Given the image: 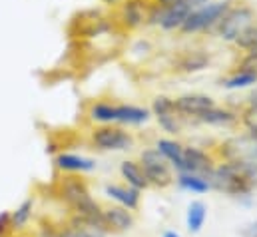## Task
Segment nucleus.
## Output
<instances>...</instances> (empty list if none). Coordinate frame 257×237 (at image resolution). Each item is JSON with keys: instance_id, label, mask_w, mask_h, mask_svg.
Masks as SVG:
<instances>
[{"instance_id": "1", "label": "nucleus", "mask_w": 257, "mask_h": 237, "mask_svg": "<svg viewBox=\"0 0 257 237\" xmlns=\"http://www.w3.org/2000/svg\"><path fill=\"white\" fill-rule=\"evenodd\" d=\"M207 181L211 189L239 199L243 205H251L255 197V187L251 179L247 178L243 166L239 160H219L211 174L207 176Z\"/></svg>"}, {"instance_id": "2", "label": "nucleus", "mask_w": 257, "mask_h": 237, "mask_svg": "<svg viewBox=\"0 0 257 237\" xmlns=\"http://www.w3.org/2000/svg\"><path fill=\"white\" fill-rule=\"evenodd\" d=\"M138 162H140L146 178L150 181V187L168 189L176 183V174H174L172 166L168 164V160L156 148L142 150L140 156H138Z\"/></svg>"}, {"instance_id": "3", "label": "nucleus", "mask_w": 257, "mask_h": 237, "mask_svg": "<svg viewBox=\"0 0 257 237\" xmlns=\"http://www.w3.org/2000/svg\"><path fill=\"white\" fill-rule=\"evenodd\" d=\"M233 0H221V2H207L199 8L190 12L186 22L182 24L180 32L182 34H195L201 30H211L217 26V22L223 18V14L231 8Z\"/></svg>"}, {"instance_id": "4", "label": "nucleus", "mask_w": 257, "mask_h": 237, "mask_svg": "<svg viewBox=\"0 0 257 237\" xmlns=\"http://www.w3.org/2000/svg\"><path fill=\"white\" fill-rule=\"evenodd\" d=\"M257 20L255 10L249 4H231V8L217 22L215 32L225 42H235V38Z\"/></svg>"}, {"instance_id": "5", "label": "nucleus", "mask_w": 257, "mask_h": 237, "mask_svg": "<svg viewBox=\"0 0 257 237\" xmlns=\"http://www.w3.org/2000/svg\"><path fill=\"white\" fill-rule=\"evenodd\" d=\"M90 142L100 152H128L136 146V138L122 126H98L92 130Z\"/></svg>"}, {"instance_id": "6", "label": "nucleus", "mask_w": 257, "mask_h": 237, "mask_svg": "<svg viewBox=\"0 0 257 237\" xmlns=\"http://www.w3.org/2000/svg\"><path fill=\"white\" fill-rule=\"evenodd\" d=\"M102 219H104V227H106L108 235L110 233H116V235L128 233L138 223L134 211H130L122 205H116V203L102 205Z\"/></svg>"}, {"instance_id": "7", "label": "nucleus", "mask_w": 257, "mask_h": 237, "mask_svg": "<svg viewBox=\"0 0 257 237\" xmlns=\"http://www.w3.org/2000/svg\"><path fill=\"white\" fill-rule=\"evenodd\" d=\"M219 160L213 152L197 146H184V174H197L207 178Z\"/></svg>"}, {"instance_id": "8", "label": "nucleus", "mask_w": 257, "mask_h": 237, "mask_svg": "<svg viewBox=\"0 0 257 237\" xmlns=\"http://www.w3.org/2000/svg\"><path fill=\"white\" fill-rule=\"evenodd\" d=\"M54 166L64 176H82V174H90L98 168L96 160L80 156V154H72V152H60L54 158Z\"/></svg>"}, {"instance_id": "9", "label": "nucleus", "mask_w": 257, "mask_h": 237, "mask_svg": "<svg viewBox=\"0 0 257 237\" xmlns=\"http://www.w3.org/2000/svg\"><path fill=\"white\" fill-rule=\"evenodd\" d=\"M102 191H104V195H106L112 203H116V205H122V207H126V209L134 211V213L140 209L142 191L130 187L126 183H112V181H110V183H104Z\"/></svg>"}, {"instance_id": "10", "label": "nucleus", "mask_w": 257, "mask_h": 237, "mask_svg": "<svg viewBox=\"0 0 257 237\" xmlns=\"http://www.w3.org/2000/svg\"><path fill=\"white\" fill-rule=\"evenodd\" d=\"M213 106H215V100L205 94H186V96H180L174 100V108L180 118L195 120L201 112H205Z\"/></svg>"}, {"instance_id": "11", "label": "nucleus", "mask_w": 257, "mask_h": 237, "mask_svg": "<svg viewBox=\"0 0 257 237\" xmlns=\"http://www.w3.org/2000/svg\"><path fill=\"white\" fill-rule=\"evenodd\" d=\"M152 112L144 106L134 104H116L114 106V126H142L150 122Z\"/></svg>"}, {"instance_id": "12", "label": "nucleus", "mask_w": 257, "mask_h": 237, "mask_svg": "<svg viewBox=\"0 0 257 237\" xmlns=\"http://www.w3.org/2000/svg\"><path fill=\"white\" fill-rule=\"evenodd\" d=\"M184 146L186 144H182L174 138L156 140V150L168 160V164L172 166V170L176 174H184Z\"/></svg>"}, {"instance_id": "13", "label": "nucleus", "mask_w": 257, "mask_h": 237, "mask_svg": "<svg viewBox=\"0 0 257 237\" xmlns=\"http://www.w3.org/2000/svg\"><path fill=\"white\" fill-rule=\"evenodd\" d=\"M120 176H122L126 185L138 189V191L150 189V181L146 178V174H144V170H142L138 160H124L120 164Z\"/></svg>"}, {"instance_id": "14", "label": "nucleus", "mask_w": 257, "mask_h": 237, "mask_svg": "<svg viewBox=\"0 0 257 237\" xmlns=\"http://www.w3.org/2000/svg\"><path fill=\"white\" fill-rule=\"evenodd\" d=\"M205 221H207V205H205V201L192 199L188 203V209H186V229L192 235H197V233H201Z\"/></svg>"}, {"instance_id": "15", "label": "nucleus", "mask_w": 257, "mask_h": 237, "mask_svg": "<svg viewBox=\"0 0 257 237\" xmlns=\"http://www.w3.org/2000/svg\"><path fill=\"white\" fill-rule=\"evenodd\" d=\"M34 197H26V199H22L12 211H10V221H12V229H14V233H22L28 225H30V221H32V217H34Z\"/></svg>"}, {"instance_id": "16", "label": "nucleus", "mask_w": 257, "mask_h": 237, "mask_svg": "<svg viewBox=\"0 0 257 237\" xmlns=\"http://www.w3.org/2000/svg\"><path fill=\"white\" fill-rule=\"evenodd\" d=\"M195 120L199 124H207V126H233L239 122V114L233 110H227V108L213 106V108L201 112Z\"/></svg>"}, {"instance_id": "17", "label": "nucleus", "mask_w": 257, "mask_h": 237, "mask_svg": "<svg viewBox=\"0 0 257 237\" xmlns=\"http://www.w3.org/2000/svg\"><path fill=\"white\" fill-rule=\"evenodd\" d=\"M176 185L182 191H188L193 195H203L207 191H211V185L207 178L197 176V174H176Z\"/></svg>"}, {"instance_id": "18", "label": "nucleus", "mask_w": 257, "mask_h": 237, "mask_svg": "<svg viewBox=\"0 0 257 237\" xmlns=\"http://www.w3.org/2000/svg\"><path fill=\"white\" fill-rule=\"evenodd\" d=\"M253 84H257V70L245 68V66H241L229 78L223 80V88H227V90H241V88H249Z\"/></svg>"}, {"instance_id": "19", "label": "nucleus", "mask_w": 257, "mask_h": 237, "mask_svg": "<svg viewBox=\"0 0 257 237\" xmlns=\"http://www.w3.org/2000/svg\"><path fill=\"white\" fill-rule=\"evenodd\" d=\"M58 237H108L106 231L78 223L74 219H68L66 223L58 225Z\"/></svg>"}, {"instance_id": "20", "label": "nucleus", "mask_w": 257, "mask_h": 237, "mask_svg": "<svg viewBox=\"0 0 257 237\" xmlns=\"http://www.w3.org/2000/svg\"><path fill=\"white\" fill-rule=\"evenodd\" d=\"M122 20H124V24H126L128 28H136V26L144 24V20H146V10H144V6H142L138 0H128V2L124 4V8H122Z\"/></svg>"}, {"instance_id": "21", "label": "nucleus", "mask_w": 257, "mask_h": 237, "mask_svg": "<svg viewBox=\"0 0 257 237\" xmlns=\"http://www.w3.org/2000/svg\"><path fill=\"white\" fill-rule=\"evenodd\" d=\"M114 106L110 102H94L90 106L88 116L92 122H98L100 126H114Z\"/></svg>"}, {"instance_id": "22", "label": "nucleus", "mask_w": 257, "mask_h": 237, "mask_svg": "<svg viewBox=\"0 0 257 237\" xmlns=\"http://www.w3.org/2000/svg\"><path fill=\"white\" fill-rule=\"evenodd\" d=\"M237 48L245 50V52H257V20L253 24H249L233 42Z\"/></svg>"}, {"instance_id": "23", "label": "nucleus", "mask_w": 257, "mask_h": 237, "mask_svg": "<svg viewBox=\"0 0 257 237\" xmlns=\"http://www.w3.org/2000/svg\"><path fill=\"white\" fill-rule=\"evenodd\" d=\"M207 62H209V58L205 54H201V52H188L184 58L180 60V70H184V72H199V70H203L207 66Z\"/></svg>"}, {"instance_id": "24", "label": "nucleus", "mask_w": 257, "mask_h": 237, "mask_svg": "<svg viewBox=\"0 0 257 237\" xmlns=\"http://www.w3.org/2000/svg\"><path fill=\"white\" fill-rule=\"evenodd\" d=\"M158 120V126L170 134V136H178L182 132V118L176 114V112H170V114H162V116H156Z\"/></svg>"}, {"instance_id": "25", "label": "nucleus", "mask_w": 257, "mask_h": 237, "mask_svg": "<svg viewBox=\"0 0 257 237\" xmlns=\"http://www.w3.org/2000/svg\"><path fill=\"white\" fill-rule=\"evenodd\" d=\"M150 112H152L154 116H162V114L176 112V108H174V100L168 98V96H158V98H154Z\"/></svg>"}, {"instance_id": "26", "label": "nucleus", "mask_w": 257, "mask_h": 237, "mask_svg": "<svg viewBox=\"0 0 257 237\" xmlns=\"http://www.w3.org/2000/svg\"><path fill=\"white\" fill-rule=\"evenodd\" d=\"M12 221H10V211H0V237H12Z\"/></svg>"}, {"instance_id": "27", "label": "nucleus", "mask_w": 257, "mask_h": 237, "mask_svg": "<svg viewBox=\"0 0 257 237\" xmlns=\"http://www.w3.org/2000/svg\"><path fill=\"white\" fill-rule=\"evenodd\" d=\"M245 136L251 140V142H255L257 144V114L253 118H247V130H245Z\"/></svg>"}, {"instance_id": "28", "label": "nucleus", "mask_w": 257, "mask_h": 237, "mask_svg": "<svg viewBox=\"0 0 257 237\" xmlns=\"http://www.w3.org/2000/svg\"><path fill=\"white\" fill-rule=\"evenodd\" d=\"M239 237H257V219L245 223V225L239 229Z\"/></svg>"}, {"instance_id": "29", "label": "nucleus", "mask_w": 257, "mask_h": 237, "mask_svg": "<svg viewBox=\"0 0 257 237\" xmlns=\"http://www.w3.org/2000/svg\"><path fill=\"white\" fill-rule=\"evenodd\" d=\"M162 237H184V235L178 233V231H174V229H166V231L162 233Z\"/></svg>"}, {"instance_id": "30", "label": "nucleus", "mask_w": 257, "mask_h": 237, "mask_svg": "<svg viewBox=\"0 0 257 237\" xmlns=\"http://www.w3.org/2000/svg\"><path fill=\"white\" fill-rule=\"evenodd\" d=\"M251 112H253V114H257V92L251 96Z\"/></svg>"}, {"instance_id": "31", "label": "nucleus", "mask_w": 257, "mask_h": 237, "mask_svg": "<svg viewBox=\"0 0 257 237\" xmlns=\"http://www.w3.org/2000/svg\"><path fill=\"white\" fill-rule=\"evenodd\" d=\"M172 2H176V0H158V4H162V6H166V4H172Z\"/></svg>"}, {"instance_id": "32", "label": "nucleus", "mask_w": 257, "mask_h": 237, "mask_svg": "<svg viewBox=\"0 0 257 237\" xmlns=\"http://www.w3.org/2000/svg\"><path fill=\"white\" fill-rule=\"evenodd\" d=\"M102 2H108V4H114V2H118V0H102Z\"/></svg>"}, {"instance_id": "33", "label": "nucleus", "mask_w": 257, "mask_h": 237, "mask_svg": "<svg viewBox=\"0 0 257 237\" xmlns=\"http://www.w3.org/2000/svg\"><path fill=\"white\" fill-rule=\"evenodd\" d=\"M12 237H26V235H22V233H14Z\"/></svg>"}]
</instances>
